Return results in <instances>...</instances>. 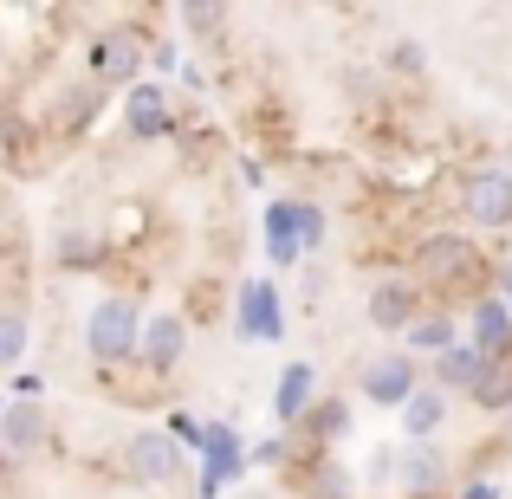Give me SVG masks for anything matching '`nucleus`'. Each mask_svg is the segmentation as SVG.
I'll return each mask as SVG.
<instances>
[{"mask_svg": "<svg viewBox=\"0 0 512 499\" xmlns=\"http://www.w3.org/2000/svg\"><path fill=\"white\" fill-rule=\"evenodd\" d=\"M305 435L312 441H338L344 428H350V402H338V396H325V402H312V415H305Z\"/></svg>", "mask_w": 512, "mask_h": 499, "instance_id": "21", "label": "nucleus"}, {"mask_svg": "<svg viewBox=\"0 0 512 499\" xmlns=\"http://www.w3.org/2000/svg\"><path fill=\"white\" fill-rule=\"evenodd\" d=\"M467 344L487 350V357H512V305L500 299V292L467 299Z\"/></svg>", "mask_w": 512, "mask_h": 499, "instance_id": "10", "label": "nucleus"}, {"mask_svg": "<svg viewBox=\"0 0 512 499\" xmlns=\"http://www.w3.org/2000/svg\"><path fill=\"white\" fill-rule=\"evenodd\" d=\"M389 65H396V72H428V46H422V39H396Z\"/></svg>", "mask_w": 512, "mask_h": 499, "instance_id": "26", "label": "nucleus"}, {"mask_svg": "<svg viewBox=\"0 0 512 499\" xmlns=\"http://www.w3.org/2000/svg\"><path fill=\"white\" fill-rule=\"evenodd\" d=\"M266 240H273V260H279V266L299 260V234H292V201H273V214H266Z\"/></svg>", "mask_w": 512, "mask_h": 499, "instance_id": "22", "label": "nucleus"}, {"mask_svg": "<svg viewBox=\"0 0 512 499\" xmlns=\"http://www.w3.org/2000/svg\"><path fill=\"white\" fill-rule=\"evenodd\" d=\"M487 363H493L487 350H474V344L461 337L454 350H441V357L428 363V383H435V389H448V396H474V389H480V376H487Z\"/></svg>", "mask_w": 512, "mask_h": 499, "instance_id": "12", "label": "nucleus"}, {"mask_svg": "<svg viewBox=\"0 0 512 499\" xmlns=\"http://www.w3.org/2000/svg\"><path fill=\"white\" fill-rule=\"evenodd\" d=\"M182 357H188V318L182 312H150L143 344H137V370H150L156 383H163V376L182 370Z\"/></svg>", "mask_w": 512, "mask_h": 499, "instance_id": "8", "label": "nucleus"}, {"mask_svg": "<svg viewBox=\"0 0 512 499\" xmlns=\"http://www.w3.org/2000/svg\"><path fill=\"white\" fill-rule=\"evenodd\" d=\"M124 474L137 480V487H175V480L188 474V461H182L169 428H137V435L124 441Z\"/></svg>", "mask_w": 512, "mask_h": 499, "instance_id": "5", "label": "nucleus"}, {"mask_svg": "<svg viewBox=\"0 0 512 499\" xmlns=\"http://www.w3.org/2000/svg\"><path fill=\"white\" fill-rule=\"evenodd\" d=\"M454 344H461V318H454L448 305L422 312V318L409 325V337H402V350H409V357H428V363H435L441 350H454Z\"/></svg>", "mask_w": 512, "mask_h": 499, "instance_id": "15", "label": "nucleus"}, {"mask_svg": "<svg viewBox=\"0 0 512 499\" xmlns=\"http://www.w3.org/2000/svg\"><path fill=\"white\" fill-rule=\"evenodd\" d=\"M409 279L422 292H448V299L474 292L480 299V286H487V253L467 234H428V240H415V253H409Z\"/></svg>", "mask_w": 512, "mask_h": 499, "instance_id": "1", "label": "nucleus"}, {"mask_svg": "<svg viewBox=\"0 0 512 499\" xmlns=\"http://www.w3.org/2000/svg\"><path fill=\"white\" fill-rule=\"evenodd\" d=\"M286 331V318H279V292L266 286V279H247L240 286V337H260V344H273V337Z\"/></svg>", "mask_w": 512, "mask_h": 499, "instance_id": "14", "label": "nucleus"}, {"mask_svg": "<svg viewBox=\"0 0 512 499\" xmlns=\"http://www.w3.org/2000/svg\"><path fill=\"white\" fill-rule=\"evenodd\" d=\"M363 318H370V331H383V337H409V325L422 318V286H415L409 273L376 279L370 299H363Z\"/></svg>", "mask_w": 512, "mask_h": 499, "instance_id": "7", "label": "nucleus"}, {"mask_svg": "<svg viewBox=\"0 0 512 499\" xmlns=\"http://www.w3.org/2000/svg\"><path fill=\"white\" fill-rule=\"evenodd\" d=\"M85 65H91V78L98 85H143V65H150V33L143 26H104L98 39H91V52H85Z\"/></svg>", "mask_w": 512, "mask_h": 499, "instance_id": "3", "label": "nucleus"}, {"mask_svg": "<svg viewBox=\"0 0 512 499\" xmlns=\"http://www.w3.org/2000/svg\"><path fill=\"white\" fill-rule=\"evenodd\" d=\"M312 389H318L312 363H286V376H279V389H273V415L286 428H299L305 415H312Z\"/></svg>", "mask_w": 512, "mask_h": 499, "instance_id": "16", "label": "nucleus"}, {"mask_svg": "<svg viewBox=\"0 0 512 499\" xmlns=\"http://www.w3.org/2000/svg\"><path fill=\"white\" fill-rule=\"evenodd\" d=\"M26 337H33V318L20 305H0V370H13L26 357Z\"/></svg>", "mask_w": 512, "mask_h": 499, "instance_id": "20", "label": "nucleus"}, {"mask_svg": "<svg viewBox=\"0 0 512 499\" xmlns=\"http://www.w3.org/2000/svg\"><path fill=\"white\" fill-rule=\"evenodd\" d=\"M448 389H435V383H422V389H415V396H409V409H402V435H409V441H435L441 435V422H448Z\"/></svg>", "mask_w": 512, "mask_h": 499, "instance_id": "17", "label": "nucleus"}, {"mask_svg": "<svg viewBox=\"0 0 512 499\" xmlns=\"http://www.w3.org/2000/svg\"><path fill=\"white\" fill-rule=\"evenodd\" d=\"M150 59H156V72H169V65H175V46H169V39H150Z\"/></svg>", "mask_w": 512, "mask_h": 499, "instance_id": "31", "label": "nucleus"}, {"mask_svg": "<svg viewBox=\"0 0 512 499\" xmlns=\"http://www.w3.org/2000/svg\"><path fill=\"white\" fill-rule=\"evenodd\" d=\"M98 91L91 85H72V91H59V111H52V130H65V137H72V130H85L91 117H98Z\"/></svg>", "mask_w": 512, "mask_h": 499, "instance_id": "19", "label": "nucleus"}, {"mask_svg": "<svg viewBox=\"0 0 512 499\" xmlns=\"http://www.w3.org/2000/svg\"><path fill=\"white\" fill-rule=\"evenodd\" d=\"M461 214L480 234H506L512 227V175L506 169H467L461 175Z\"/></svg>", "mask_w": 512, "mask_h": 499, "instance_id": "6", "label": "nucleus"}, {"mask_svg": "<svg viewBox=\"0 0 512 499\" xmlns=\"http://www.w3.org/2000/svg\"><path fill=\"white\" fill-rule=\"evenodd\" d=\"M143 305L130 299V292H104L98 305H91L85 318V357L98 363V370H130L137 363V344H143Z\"/></svg>", "mask_w": 512, "mask_h": 499, "instance_id": "2", "label": "nucleus"}, {"mask_svg": "<svg viewBox=\"0 0 512 499\" xmlns=\"http://www.w3.org/2000/svg\"><path fill=\"white\" fill-rule=\"evenodd\" d=\"M59 260H65V266H91V260H98V247H91L85 234H65V240H59Z\"/></svg>", "mask_w": 512, "mask_h": 499, "instance_id": "28", "label": "nucleus"}, {"mask_svg": "<svg viewBox=\"0 0 512 499\" xmlns=\"http://www.w3.org/2000/svg\"><path fill=\"white\" fill-rule=\"evenodd\" d=\"M7 474H13V454H7V448H0V480H7Z\"/></svg>", "mask_w": 512, "mask_h": 499, "instance_id": "32", "label": "nucleus"}, {"mask_svg": "<svg viewBox=\"0 0 512 499\" xmlns=\"http://www.w3.org/2000/svg\"><path fill=\"white\" fill-rule=\"evenodd\" d=\"M500 435H506V441H512V415H500Z\"/></svg>", "mask_w": 512, "mask_h": 499, "instance_id": "33", "label": "nucleus"}, {"mask_svg": "<svg viewBox=\"0 0 512 499\" xmlns=\"http://www.w3.org/2000/svg\"><path fill=\"white\" fill-rule=\"evenodd\" d=\"M292 234H299V253H318V240H325V208H318V201H292Z\"/></svg>", "mask_w": 512, "mask_h": 499, "instance_id": "24", "label": "nucleus"}, {"mask_svg": "<svg viewBox=\"0 0 512 499\" xmlns=\"http://www.w3.org/2000/svg\"><path fill=\"white\" fill-rule=\"evenodd\" d=\"M454 499H500V480H467Z\"/></svg>", "mask_w": 512, "mask_h": 499, "instance_id": "30", "label": "nucleus"}, {"mask_svg": "<svg viewBox=\"0 0 512 499\" xmlns=\"http://www.w3.org/2000/svg\"><path fill=\"white\" fill-rule=\"evenodd\" d=\"M396 480L409 499H441L448 487V454L435 448V441H409V448L396 454Z\"/></svg>", "mask_w": 512, "mask_h": 499, "instance_id": "11", "label": "nucleus"}, {"mask_svg": "<svg viewBox=\"0 0 512 499\" xmlns=\"http://www.w3.org/2000/svg\"><path fill=\"white\" fill-rule=\"evenodd\" d=\"M124 130H130L137 143H156V137H169V130H175V98H169L163 78H143V85H130V98H124Z\"/></svg>", "mask_w": 512, "mask_h": 499, "instance_id": "9", "label": "nucleus"}, {"mask_svg": "<svg viewBox=\"0 0 512 499\" xmlns=\"http://www.w3.org/2000/svg\"><path fill=\"white\" fill-rule=\"evenodd\" d=\"M0 150H7V156H26V150H33V130H26L20 111H7V104H0Z\"/></svg>", "mask_w": 512, "mask_h": 499, "instance_id": "25", "label": "nucleus"}, {"mask_svg": "<svg viewBox=\"0 0 512 499\" xmlns=\"http://www.w3.org/2000/svg\"><path fill=\"white\" fill-rule=\"evenodd\" d=\"M52 441V415L39 409V402H7L0 409V448L20 461V454H39Z\"/></svg>", "mask_w": 512, "mask_h": 499, "instance_id": "13", "label": "nucleus"}, {"mask_svg": "<svg viewBox=\"0 0 512 499\" xmlns=\"http://www.w3.org/2000/svg\"><path fill=\"white\" fill-rule=\"evenodd\" d=\"M305 493L312 499H350V474L325 454H312V474H305Z\"/></svg>", "mask_w": 512, "mask_h": 499, "instance_id": "23", "label": "nucleus"}, {"mask_svg": "<svg viewBox=\"0 0 512 499\" xmlns=\"http://www.w3.org/2000/svg\"><path fill=\"white\" fill-rule=\"evenodd\" d=\"M357 389H363L370 409H396L402 415V409H409V396L422 389V370H415L409 350H376V357H363Z\"/></svg>", "mask_w": 512, "mask_h": 499, "instance_id": "4", "label": "nucleus"}, {"mask_svg": "<svg viewBox=\"0 0 512 499\" xmlns=\"http://www.w3.org/2000/svg\"><path fill=\"white\" fill-rule=\"evenodd\" d=\"M467 402H474L480 415H512V357H493L487 376H480V389Z\"/></svg>", "mask_w": 512, "mask_h": 499, "instance_id": "18", "label": "nucleus"}, {"mask_svg": "<svg viewBox=\"0 0 512 499\" xmlns=\"http://www.w3.org/2000/svg\"><path fill=\"white\" fill-rule=\"evenodd\" d=\"M182 20L195 26V33H221V26H227V7H201V0H195V7H182Z\"/></svg>", "mask_w": 512, "mask_h": 499, "instance_id": "27", "label": "nucleus"}, {"mask_svg": "<svg viewBox=\"0 0 512 499\" xmlns=\"http://www.w3.org/2000/svg\"><path fill=\"white\" fill-rule=\"evenodd\" d=\"M286 448H292V441H286V435H273V441H260V448H253V461L279 467V461H286Z\"/></svg>", "mask_w": 512, "mask_h": 499, "instance_id": "29", "label": "nucleus"}]
</instances>
